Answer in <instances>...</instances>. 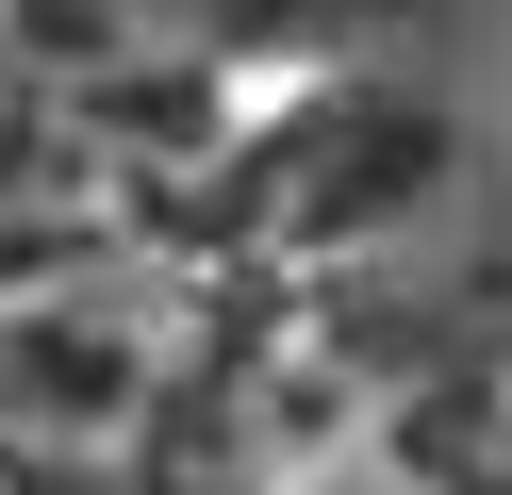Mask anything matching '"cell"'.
Segmentation results:
<instances>
[{
	"label": "cell",
	"mask_w": 512,
	"mask_h": 495,
	"mask_svg": "<svg viewBox=\"0 0 512 495\" xmlns=\"http://www.w3.org/2000/svg\"><path fill=\"white\" fill-rule=\"evenodd\" d=\"M232 363V248L133 231V248H17L0 264V479L116 495L199 429Z\"/></svg>",
	"instance_id": "1"
},
{
	"label": "cell",
	"mask_w": 512,
	"mask_h": 495,
	"mask_svg": "<svg viewBox=\"0 0 512 495\" xmlns=\"http://www.w3.org/2000/svg\"><path fill=\"white\" fill-rule=\"evenodd\" d=\"M149 50H298L265 0H0V99H50V83H100V66Z\"/></svg>",
	"instance_id": "2"
},
{
	"label": "cell",
	"mask_w": 512,
	"mask_h": 495,
	"mask_svg": "<svg viewBox=\"0 0 512 495\" xmlns=\"http://www.w3.org/2000/svg\"><path fill=\"white\" fill-rule=\"evenodd\" d=\"M463 380H479V413H496V446H512V231L463 264Z\"/></svg>",
	"instance_id": "3"
},
{
	"label": "cell",
	"mask_w": 512,
	"mask_h": 495,
	"mask_svg": "<svg viewBox=\"0 0 512 495\" xmlns=\"http://www.w3.org/2000/svg\"><path fill=\"white\" fill-rule=\"evenodd\" d=\"M0 149H17V99H0Z\"/></svg>",
	"instance_id": "4"
}]
</instances>
